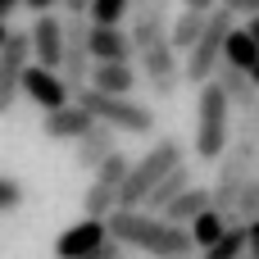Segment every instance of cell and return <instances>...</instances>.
<instances>
[{
  "label": "cell",
  "mask_w": 259,
  "mask_h": 259,
  "mask_svg": "<svg viewBox=\"0 0 259 259\" xmlns=\"http://www.w3.org/2000/svg\"><path fill=\"white\" fill-rule=\"evenodd\" d=\"M237 137H246V141H255L259 146V100L250 109H241V118H237Z\"/></svg>",
  "instance_id": "4316f807"
},
{
  "label": "cell",
  "mask_w": 259,
  "mask_h": 259,
  "mask_svg": "<svg viewBox=\"0 0 259 259\" xmlns=\"http://www.w3.org/2000/svg\"><path fill=\"white\" fill-rule=\"evenodd\" d=\"M27 36H32V64L59 73V64H64V41H68V23H59L55 14H36V23L27 27Z\"/></svg>",
  "instance_id": "8fae6325"
},
{
  "label": "cell",
  "mask_w": 259,
  "mask_h": 259,
  "mask_svg": "<svg viewBox=\"0 0 259 259\" xmlns=\"http://www.w3.org/2000/svg\"><path fill=\"white\" fill-rule=\"evenodd\" d=\"M55 5L59 0H23V9H32V14H55Z\"/></svg>",
  "instance_id": "f546056e"
},
{
  "label": "cell",
  "mask_w": 259,
  "mask_h": 259,
  "mask_svg": "<svg viewBox=\"0 0 259 259\" xmlns=\"http://www.w3.org/2000/svg\"><path fill=\"white\" fill-rule=\"evenodd\" d=\"M182 9H196V14H209V9H219V0H182Z\"/></svg>",
  "instance_id": "4dcf8cb0"
},
{
  "label": "cell",
  "mask_w": 259,
  "mask_h": 259,
  "mask_svg": "<svg viewBox=\"0 0 259 259\" xmlns=\"http://www.w3.org/2000/svg\"><path fill=\"white\" fill-rule=\"evenodd\" d=\"M123 14H132V0H96L91 5V23H123Z\"/></svg>",
  "instance_id": "d4e9b609"
},
{
  "label": "cell",
  "mask_w": 259,
  "mask_h": 259,
  "mask_svg": "<svg viewBox=\"0 0 259 259\" xmlns=\"http://www.w3.org/2000/svg\"><path fill=\"white\" fill-rule=\"evenodd\" d=\"M214 82L228 91V100H232V109L241 114V109H250L259 100V91H255V82H250V73H241V68H232V64H223L219 73H214Z\"/></svg>",
  "instance_id": "d6986e66"
},
{
  "label": "cell",
  "mask_w": 259,
  "mask_h": 259,
  "mask_svg": "<svg viewBox=\"0 0 259 259\" xmlns=\"http://www.w3.org/2000/svg\"><path fill=\"white\" fill-rule=\"evenodd\" d=\"M114 150H118V132H114V127H105V123H96L87 137H77V141H73V164H77V168H87V173H96Z\"/></svg>",
  "instance_id": "9a60e30c"
},
{
  "label": "cell",
  "mask_w": 259,
  "mask_h": 259,
  "mask_svg": "<svg viewBox=\"0 0 259 259\" xmlns=\"http://www.w3.org/2000/svg\"><path fill=\"white\" fill-rule=\"evenodd\" d=\"M237 18H259V0H223Z\"/></svg>",
  "instance_id": "83f0119b"
},
{
  "label": "cell",
  "mask_w": 259,
  "mask_h": 259,
  "mask_svg": "<svg viewBox=\"0 0 259 259\" xmlns=\"http://www.w3.org/2000/svg\"><path fill=\"white\" fill-rule=\"evenodd\" d=\"M237 27V14L219 0V9H209V18H205V32H200V41L187 50V59H182V82H191V87H205V82H214V73L223 68V46H228V32Z\"/></svg>",
  "instance_id": "277c9868"
},
{
  "label": "cell",
  "mask_w": 259,
  "mask_h": 259,
  "mask_svg": "<svg viewBox=\"0 0 259 259\" xmlns=\"http://www.w3.org/2000/svg\"><path fill=\"white\" fill-rule=\"evenodd\" d=\"M91 87L105 96H132L137 91V68L132 64H96L91 68Z\"/></svg>",
  "instance_id": "e0dca14e"
},
{
  "label": "cell",
  "mask_w": 259,
  "mask_h": 259,
  "mask_svg": "<svg viewBox=\"0 0 259 259\" xmlns=\"http://www.w3.org/2000/svg\"><path fill=\"white\" fill-rule=\"evenodd\" d=\"M178 164H187V159H182V141H178V137H159L141 159H132V173H127V182H123L118 209H141L146 196H150Z\"/></svg>",
  "instance_id": "3957f363"
},
{
  "label": "cell",
  "mask_w": 259,
  "mask_h": 259,
  "mask_svg": "<svg viewBox=\"0 0 259 259\" xmlns=\"http://www.w3.org/2000/svg\"><path fill=\"white\" fill-rule=\"evenodd\" d=\"M228 219H232V223H241V228H250V223L259 219V178L246 182V191L237 196V209H232Z\"/></svg>",
  "instance_id": "cb8c5ba5"
},
{
  "label": "cell",
  "mask_w": 259,
  "mask_h": 259,
  "mask_svg": "<svg viewBox=\"0 0 259 259\" xmlns=\"http://www.w3.org/2000/svg\"><path fill=\"white\" fill-rule=\"evenodd\" d=\"M109 241V223L105 219H77L73 228H64L55 237V259H87Z\"/></svg>",
  "instance_id": "7c38bea8"
},
{
  "label": "cell",
  "mask_w": 259,
  "mask_h": 259,
  "mask_svg": "<svg viewBox=\"0 0 259 259\" xmlns=\"http://www.w3.org/2000/svg\"><path fill=\"white\" fill-rule=\"evenodd\" d=\"M137 59H141V77H146L150 96H159V100L178 96V87H182V64H178L173 41H155V46H146Z\"/></svg>",
  "instance_id": "52a82bcc"
},
{
  "label": "cell",
  "mask_w": 259,
  "mask_h": 259,
  "mask_svg": "<svg viewBox=\"0 0 259 259\" xmlns=\"http://www.w3.org/2000/svg\"><path fill=\"white\" fill-rule=\"evenodd\" d=\"M187 187H196V182H191V168H187V164H178V168H173V173H168V178L146 196V205H141V209H146V214H164V209H168Z\"/></svg>",
  "instance_id": "ac0fdd59"
},
{
  "label": "cell",
  "mask_w": 259,
  "mask_h": 259,
  "mask_svg": "<svg viewBox=\"0 0 259 259\" xmlns=\"http://www.w3.org/2000/svg\"><path fill=\"white\" fill-rule=\"evenodd\" d=\"M91 55H96V64H132V55H137L132 32L118 23H91Z\"/></svg>",
  "instance_id": "4fadbf2b"
},
{
  "label": "cell",
  "mask_w": 259,
  "mask_h": 259,
  "mask_svg": "<svg viewBox=\"0 0 259 259\" xmlns=\"http://www.w3.org/2000/svg\"><path fill=\"white\" fill-rule=\"evenodd\" d=\"M109 237L123 250H141V255L168 259V255H191V228L168 223L164 214H146V209H114L109 219Z\"/></svg>",
  "instance_id": "6da1fadb"
},
{
  "label": "cell",
  "mask_w": 259,
  "mask_h": 259,
  "mask_svg": "<svg viewBox=\"0 0 259 259\" xmlns=\"http://www.w3.org/2000/svg\"><path fill=\"white\" fill-rule=\"evenodd\" d=\"M205 209H214V191H209V187H187V191L164 209V219H168V223H178V228H191Z\"/></svg>",
  "instance_id": "2e32d148"
},
{
  "label": "cell",
  "mask_w": 259,
  "mask_h": 259,
  "mask_svg": "<svg viewBox=\"0 0 259 259\" xmlns=\"http://www.w3.org/2000/svg\"><path fill=\"white\" fill-rule=\"evenodd\" d=\"M18 5H23V0H0V23H9V14H14Z\"/></svg>",
  "instance_id": "1f68e13d"
},
{
  "label": "cell",
  "mask_w": 259,
  "mask_h": 259,
  "mask_svg": "<svg viewBox=\"0 0 259 259\" xmlns=\"http://www.w3.org/2000/svg\"><path fill=\"white\" fill-rule=\"evenodd\" d=\"M91 127H96V118H91V109H87V105H77V100L41 118V132H46L50 141H77V137H87Z\"/></svg>",
  "instance_id": "5bb4252c"
},
{
  "label": "cell",
  "mask_w": 259,
  "mask_h": 259,
  "mask_svg": "<svg viewBox=\"0 0 259 259\" xmlns=\"http://www.w3.org/2000/svg\"><path fill=\"white\" fill-rule=\"evenodd\" d=\"M9 36H14V27H9V23H0V50H5V41H9Z\"/></svg>",
  "instance_id": "e575fe53"
},
{
  "label": "cell",
  "mask_w": 259,
  "mask_h": 259,
  "mask_svg": "<svg viewBox=\"0 0 259 259\" xmlns=\"http://www.w3.org/2000/svg\"><path fill=\"white\" fill-rule=\"evenodd\" d=\"M228 228H232V219H228L223 209H205V214L191 223V241H196L200 250H209V246H214V241H219Z\"/></svg>",
  "instance_id": "603a6c76"
},
{
  "label": "cell",
  "mask_w": 259,
  "mask_h": 259,
  "mask_svg": "<svg viewBox=\"0 0 259 259\" xmlns=\"http://www.w3.org/2000/svg\"><path fill=\"white\" fill-rule=\"evenodd\" d=\"M23 196H27V191H23V182L0 173V214H5V209H18V205H23Z\"/></svg>",
  "instance_id": "484cf974"
},
{
  "label": "cell",
  "mask_w": 259,
  "mask_h": 259,
  "mask_svg": "<svg viewBox=\"0 0 259 259\" xmlns=\"http://www.w3.org/2000/svg\"><path fill=\"white\" fill-rule=\"evenodd\" d=\"M64 9H68V18H91V5L96 0H59Z\"/></svg>",
  "instance_id": "f1b7e54d"
},
{
  "label": "cell",
  "mask_w": 259,
  "mask_h": 259,
  "mask_svg": "<svg viewBox=\"0 0 259 259\" xmlns=\"http://www.w3.org/2000/svg\"><path fill=\"white\" fill-rule=\"evenodd\" d=\"M255 164H259V146L255 141H246V137H232V146H228V155L219 159V178H214V209H223V214H232L237 209V196L246 191V182L255 178Z\"/></svg>",
  "instance_id": "8992f818"
},
{
  "label": "cell",
  "mask_w": 259,
  "mask_h": 259,
  "mask_svg": "<svg viewBox=\"0 0 259 259\" xmlns=\"http://www.w3.org/2000/svg\"><path fill=\"white\" fill-rule=\"evenodd\" d=\"M250 255V228H241V223H232L209 250H205V259H246Z\"/></svg>",
  "instance_id": "7402d4cb"
},
{
  "label": "cell",
  "mask_w": 259,
  "mask_h": 259,
  "mask_svg": "<svg viewBox=\"0 0 259 259\" xmlns=\"http://www.w3.org/2000/svg\"><path fill=\"white\" fill-rule=\"evenodd\" d=\"M246 259H250V255H246Z\"/></svg>",
  "instance_id": "74e56055"
},
{
  "label": "cell",
  "mask_w": 259,
  "mask_h": 259,
  "mask_svg": "<svg viewBox=\"0 0 259 259\" xmlns=\"http://www.w3.org/2000/svg\"><path fill=\"white\" fill-rule=\"evenodd\" d=\"M168 27H173V0H132V46L137 55L155 41H168Z\"/></svg>",
  "instance_id": "9c48e42d"
},
{
  "label": "cell",
  "mask_w": 259,
  "mask_h": 259,
  "mask_svg": "<svg viewBox=\"0 0 259 259\" xmlns=\"http://www.w3.org/2000/svg\"><path fill=\"white\" fill-rule=\"evenodd\" d=\"M250 82H255V91H259V64H255V73H250Z\"/></svg>",
  "instance_id": "d590c367"
},
{
  "label": "cell",
  "mask_w": 259,
  "mask_h": 259,
  "mask_svg": "<svg viewBox=\"0 0 259 259\" xmlns=\"http://www.w3.org/2000/svg\"><path fill=\"white\" fill-rule=\"evenodd\" d=\"M246 32L255 36V46H259V18H246Z\"/></svg>",
  "instance_id": "836d02e7"
},
{
  "label": "cell",
  "mask_w": 259,
  "mask_h": 259,
  "mask_svg": "<svg viewBox=\"0 0 259 259\" xmlns=\"http://www.w3.org/2000/svg\"><path fill=\"white\" fill-rule=\"evenodd\" d=\"M232 146V100L219 82H205L196 96V155L205 164H219Z\"/></svg>",
  "instance_id": "7a4b0ae2"
},
{
  "label": "cell",
  "mask_w": 259,
  "mask_h": 259,
  "mask_svg": "<svg viewBox=\"0 0 259 259\" xmlns=\"http://www.w3.org/2000/svg\"><path fill=\"white\" fill-rule=\"evenodd\" d=\"M223 64H232V68H241V73H255V64H259V46H255V36H250L246 27H232V32H228Z\"/></svg>",
  "instance_id": "ffe728a7"
},
{
  "label": "cell",
  "mask_w": 259,
  "mask_h": 259,
  "mask_svg": "<svg viewBox=\"0 0 259 259\" xmlns=\"http://www.w3.org/2000/svg\"><path fill=\"white\" fill-rule=\"evenodd\" d=\"M168 259H196V255H168Z\"/></svg>",
  "instance_id": "8d00e7d4"
},
{
  "label": "cell",
  "mask_w": 259,
  "mask_h": 259,
  "mask_svg": "<svg viewBox=\"0 0 259 259\" xmlns=\"http://www.w3.org/2000/svg\"><path fill=\"white\" fill-rule=\"evenodd\" d=\"M250 259H259V219L250 223Z\"/></svg>",
  "instance_id": "d6a6232c"
},
{
  "label": "cell",
  "mask_w": 259,
  "mask_h": 259,
  "mask_svg": "<svg viewBox=\"0 0 259 259\" xmlns=\"http://www.w3.org/2000/svg\"><path fill=\"white\" fill-rule=\"evenodd\" d=\"M32 64V36L27 32H14L0 50V118L14 109V100L23 96V73Z\"/></svg>",
  "instance_id": "ba28073f"
},
{
  "label": "cell",
  "mask_w": 259,
  "mask_h": 259,
  "mask_svg": "<svg viewBox=\"0 0 259 259\" xmlns=\"http://www.w3.org/2000/svg\"><path fill=\"white\" fill-rule=\"evenodd\" d=\"M23 96H27L41 114H55V109L73 105L68 82H64L55 68H41V64H27V73H23Z\"/></svg>",
  "instance_id": "30bf717a"
},
{
  "label": "cell",
  "mask_w": 259,
  "mask_h": 259,
  "mask_svg": "<svg viewBox=\"0 0 259 259\" xmlns=\"http://www.w3.org/2000/svg\"><path fill=\"white\" fill-rule=\"evenodd\" d=\"M205 18H209V14H196V9H182V14L173 18V27H168V41H173V50H178V55H187V50L200 41V32H205Z\"/></svg>",
  "instance_id": "44dd1931"
},
{
  "label": "cell",
  "mask_w": 259,
  "mask_h": 259,
  "mask_svg": "<svg viewBox=\"0 0 259 259\" xmlns=\"http://www.w3.org/2000/svg\"><path fill=\"white\" fill-rule=\"evenodd\" d=\"M73 100L87 105L91 118L105 123V127H114V132H127V137H150V132H155V109H146V105L132 100V96H105V91H96V87H82Z\"/></svg>",
  "instance_id": "5b68a950"
}]
</instances>
